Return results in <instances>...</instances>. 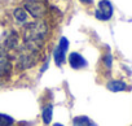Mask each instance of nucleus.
<instances>
[{
    "label": "nucleus",
    "instance_id": "f257e3e1",
    "mask_svg": "<svg viewBox=\"0 0 132 126\" xmlns=\"http://www.w3.org/2000/svg\"><path fill=\"white\" fill-rule=\"evenodd\" d=\"M48 25L44 21H34L30 24H26L23 33H22V40H23V46L34 49V51H39L42 49L47 35H48Z\"/></svg>",
    "mask_w": 132,
    "mask_h": 126
},
{
    "label": "nucleus",
    "instance_id": "f03ea898",
    "mask_svg": "<svg viewBox=\"0 0 132 126\" xmlns=\"http://www.w3.org/2000/svg\"><path fill=\"white\" fill-rule=\"evenodd\" d=\"M40 60V52L39 51H34L30 49L25 46H22L18 51H17V56H16V69L17 70H27L34 68Z\"/></svg>",
    "mask_w": 132,
    "mask_h": 126
},
{
    "label": "nucleus",
    "instance_id": "7ed1b4c3",
    "mask_svg": "<svg viewBox=\"0 0 132 126\" xmlns=\"http://www.w3.org/2000/svg\"><path fill=\"white\" fill-rule=\"evenodd\" d=\"M23 9L34 18H42L47 13V7L42 0H27Z\"/></svg>",
    "mask_w": 132,
    "mask_h": 126
},
{
    "label": "nucleus",
    "instance_id": "20e7f679",
    "mask_svg": "<svg viewBox=\"0 0 132 126\" xmlns=\"http://www.w3.org/2000/svg\"><path fill=\"white\" fill-rule=\"evenodd\" d=\"M13 69V62L7 49L0 48V78L9 77Z\"/></svg>",
    "mask_w": 132,
    "mask_h": 126
},
{
    "label": "nucleus",
    "instance_id": "39448f33",
    "mask_svg": "<svg viewBox=\"0 0 132 126\" xmlns=\"http://www.w3.org/2000/svg\"><path fill=\"white\" fill-rule=\"evenodd\" d=\"M68 48H69V40L65 36H62L58 42V46L54 49V53H53L54 62H56L57 66H62L63 62L66 61V52H68Z\"/></svg>",
    "mask_w": 132,
    "mask_h": 126
},
{
    "label": "nucleus",
    "instance_id": "423d86ee",
    "mask_svg": "<svg viewBox=\"0 0 132 126\" xmlns=\"http://www.w3.org/2000/svg\"><path fill=\"white\" fill-rule=\"evenodd\" d=\"M113 13H114V8L109 0H100L98 7H97L96 13H95L96 18L100 21H108L111 18Z\"/></svg>",
    "mask_w": 132,
    "mask_h": 126
},
{
    "label": "nucleus",
    "instance_id": "0eeeda50",
    "mask_svg": "<svg viewBox=\"0 0 132 126\" xmlns=\"http://www.w3.org/2000/svg\"><path fill=\"white\" fill-rule=\"evenodd\" d=\"M69 65H70L73 69L78 70V69H83V68L87 66V61H86V58H84L80 53H78V52H71V53L69 55Z\"/></svg>",
    "mask_w": 132,
    "mask_h": 126
},
{
    "label": "nucleus",
    "instance_id": "6e6552de",
    "mask_svg": "<svg viewBox=\"0 0 132 126\" xmlns=\"http://www.w3.org/2000/svg\"><path fill=\"white\" fill-rule=\"evenodd\" d=\"M108 88L113 92H120L127 90V85L124 81H119V79H111L108 82Z\"/></svg>",
    "mask_w": 132,
    "mask_h": 126
},
{
    "label": "nucleus",
    "instance_id": "1a4fd4ad",
    "mask_svg": "<svg viewBox=\"0 0 132 126\" xmlns=\"http://www.w3.org/2000/svg\"><path fill=\"white\" fill-rule=\"evenodd\" d=\"M18 46H20V38H18V35H17L16 33H11V34L8 35L7 40H5V48H7V51H8V49H9V51L17 49Z\"/></svg>",
    "mask_w": 132,
    "mask_h": 126
},
{
    "label": "nucleus",
    "instance_id": "9d476101",
    "mask_svg": "<svg viewBox=\"0 0 132 126\" xmlns=\"http://www.w3.org/2000/svg\"><path fill=\"white\" fill-rule=\"evenodd\" d=\"M13 17H14V20H16L17 24L23 25V24L27 22L29 14H27V12H26L23 8H16L14 12H13Z\"/></svg>",
    "mask_w": 132,
    "mask_h": 126
},
{
    "label": "nucleus",
    "instance_id": "9b49d317",
    "mask_svg": "<svg viewBox=\"0 0 132 126\" xmlns=\"http://www.w3.org/2000/svg\"><path fill=\"white\" fill-rule=\"evenodd\" d=\"M73 126H97L87 116H77L73 118Z\"/></svg>",
    "mask_w": 132,
    "mask_h": 126
},
{
    "label": "nucleus",
    "instance_id": "f8f14e48",
    "mask_svg": "<svg viewBox=\"0 0 132 126\" xmlns=\"http://www.w3.org/2000/svg\"><path fill=\"white\" fill-rule=\"evenodd\" d=\"M52 118H53V105L52 104H48L43 108V112H42V120L44 122V125H49L52 122Z\"/></svg>",
    "mask_w": 132,
    "mask_h": 126
},
{
    "label": "nucleus",
    "instance_id": "ddd939ff",
    "mask_svg": "<svg viewBox=\"0 0 132 126\" xmlns=\"http://www.w3.org/2000/svg\"><path fill=\"white\" fill-rule=\"evenodd\" d=\"M14 123L13 117L4 114V113H0V126H12Z\"/></svg>",
    "mask_w": 132,
    "mask_h": 126
},
{
    "label": "nucleus",
    "instance_id": "4468645a",
    "mask_svg": "<svg viewBox=\"0 0 132 126\" xmlns=\"http://www.w3.org/2000/svg\"><path fill=\"white\" fill-rule=\"evenodd\" d=\"M111 60H113L111 55H110V53H106V56L104 57V64H105V66H106L108 69L111 68Z\"/></svg>",
    "mask_w": 132,
    "mask_h": 126
},
{
    "label": "nucleus",
    "instance_id": "2eb2a0df",
    "mask_svg": "<svg viewBox=\"0 0 132 126\" xmlns=\"http://www.w3.org/2000/svg\"><path fill=\"white\" fill-rule=\"evenodd\" d=\"M80 3H83V4H86V5H89V4L93 3V0H80Z\"/></svg>",
    "mask_w": 132,
    "mask_h": 126
},
{
    "label": "nucleus",
    "instance_id": "dca6fc26",
    "mask_svg": "<svg viewBox=\"0 0 132 126\" xmlns=\"http://www.w3.org/2000/svg\"><path fill=\"white\" fill-rule=\"evenodd\" d=\"M53 126H63L62 123H53Z\"/></svg>",
    "mask_w": 132,
    "mask_h": 126
}]
</instances>
